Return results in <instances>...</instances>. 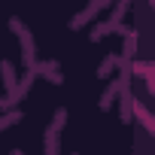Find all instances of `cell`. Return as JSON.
Instances as JSON below:
<instances>
[{"label": "cell", "mask_w": 155, "mask_h": 155, "mask_svg": "<svg viewBox=\"0 0 155 155\" xmlns=\"http://www.w3.org/2000/svg\"><path fill=\"white\" fill-rule=\"evenodd\" d=\"M64 119H67V116H64V113H58V116H55V125H52V131L46 134V149H49V152H55V149H58V128L64 125Z\"/></svg>", "instance_id": "cell-1"}]
</instances>
